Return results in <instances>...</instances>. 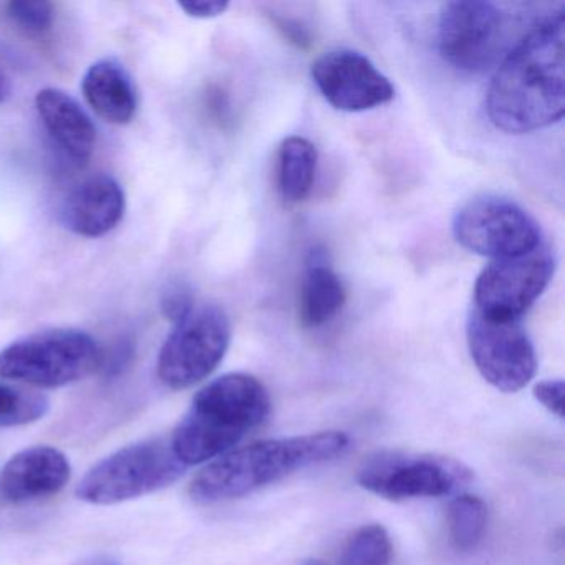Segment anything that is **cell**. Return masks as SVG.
<instances>
[{
    "label": "cell",
    "instance_id": "cb8c5ba5",
    "mask_svg": "<svg viewBox=\"0 0 565 565\" xmlns=\"http://www.w3.org/2000/svg\"><path fill=\"white\" fill-rule=\"evenodd\" d=\"M564 380H544L534 386V398L558 419L564 418Z\"/></svg>",
    "mask_w": 565,
    "mask_h": 565
},
{
    "label": "cell",
    "instance_id": "d6986e66",
    "mask_svg": "<svg viewBox=\"0 0 565 565\" xmlns=\"http://www.w3.org/2000/svg\"><path fill=\"white\" fill-rule=\"evenodd\" d=\"M488 527V505L476 495L459 494L448 508V532L456 551L471 552Z\"/></svg>",
    "mask_w": 565,
    "mask_h": 565
},
{
    "label": "cell",
    "instance_id": "484cf974",
    "mask_svg": "<svg viewBox=\"0 0 565 565\" xmlns=\"http://www.w3.org/2000/svg\"><path fill=\"white\" fill-rule=\"evenodd\" d=\"M78 565H121V562L118 561L115 555L110 554H98L92 555V557L85 558L84 562H81Z\"/></svg>",
    "mask_w": 565,
    "mask_h": 565
},
{
    "label": "cell",
    "instance_id": "4316f807",
    "mask_svg": "<svg viewBox=\"0 0 565 565\" xmlns=\"http://www.w3.org/2000/svg\"><path fill=\"white\" fill-rule=\"evenodd\" d=\"M9 92H11V84H9L8 75L0 68V104L8 98Z\"/></svg>",
    "mask_w": 565,
    "mask_h": 565
},
{
    "label": "cell",
    "instance_id": "6da1fadb",
    "mask_svg": "<svg viewBox=\"0 0 565 565\" xmlns=\"http://www.w3.org/2000/svg\"><path fill=\"white\" fill-rule=\"evenodd\" d=\"M564 9L539 22L501 62L486 94V114L499 130L532 134L564 117Z\"/></svg>",
    "mask_w": 565,
    "mask_h": 565
},
{
    "label": "cell",
    "instance_id": "30bf717a",
    "mask_svg": "<svg viewBox=\"0 0 565 565\" xmlns=\"http://www.w3.org/2000/svg\"><path fill=\"white\" fill-rule=\"evenodd\" d=\"M466 337L476 369L499 392H521L534 379L537 356L519 320L488 319L472 310Z\"/></svg>",
    "mask_w": 565,
    "mask_h": 565
},
{
    "label": "cell",
    "instance_id": "7402d4cb",
    "mask_svg": "<svg viewBox=\"0 0 565 565\" xmlns=\"http://www.w3.org/2000/svg\"><path fill=\"white\" fill-rule=\"evenodd\" d=\"M8 18L28 35H44L54 25V6L51 2H32V0H15L6 6Z\"/></svg>",
    "mask_w": 565,
    "mask_h": 565
},
{
    "label": "cell",
    "instance_id": "603a6c76",
    "mask_svg": "<svg viewBox=\"0 0 565 565\" xmlns=\"http://www.w3.org/2000/svg\"><path fill=\"white\" fill-rule=\"evenodd\" d=\"M194 309L193 292L184 284H171L161 297L163 316L173 323L183 320Z\"/></svg>",
    "mask_w": 565,
    "mask_h": 565
},
{
    "label": "cell",
    "instance_id": "4fadbf2b",
    "mask_svg": "<svg viewBox=\"0 0 565 565\" xmlns=\"http://www.w3.org/2000/svg\"><path fill=\"white\" fill-rule=\"evenodd\" d=\"M71 476V461L61 449L32 446L6 462L0 472V495L14 504L38 501L62 491Z\"/></svg>",
    "mask_w": 565,
    "mask_h": 565
},
{
    "label": "cell",
    "instance_id": "ba28073f",
    "mask_svg": "<svg viewBox=\"0 0 565 565\" xmlns=\"http://www.w3.org/2000/svg\"><path fill=\"white\" fill-rule=\"evenodd\" d=\"M452 233L465 249L508 259L541 246V227L518 203L501 196H479L456 213Z\"/></svg>",
    "mask_w": 565,
    "mask_h": 565
},
{
    "label": "cell",
    "instance_id": "7c38bea8",
    "mask_svg": "<svg viewBox=\"0 0 565 565\" xmlns=\"http://www.w3.org/2000/svg\"><path fill=\"white\" fill-rule=\"evenodd\" d=\"M310 74L322 97L340 111L373 110L395 97L392 82L360 52H327L313 62Z\"/></svg>",
    "mask_w": 565,
    "mask_h": 565
},
{
    "label": "cell",
    "instance_id": "ffe728a7",
    "mask_svg": "<svg viewBox=\"0 0 565 565\" xmlns=\"http://www.w3.org/2000/svg\"><path fill=\"white\" fill-rule=\"evenodd\" d=\"M393 545L383 525L369 524L356 529L342 552V565H390Z\"/></svg>",
    "mask_w": 565,
    "mask_h": 565
},
{
    "label": "cell",
    "instance_id": "9c48e42d",
    "mask_svg": "<svg viewBox=\"0 0 565 565\" xmlns=\"http://www.w3.org/2000/svg\"><path fill=\"white\" fill-rule=\"evenodd\" d=\"M554 273V254L542 244L532 253L492 260L476 280L475 310L488 319L519 320L547 289Z\"/></svg>",
    "mask_w": 565,
    "mask_h": 565
},
{
    "label": "cell",
    "instance_id": "d4e9b609",
    "mask_svg": "<svg viewBox=\"0 0 565 565\" xmlns=\"http://www.w3.org/2000/svg\"><path fill=\"white\" fill-rule=\"evenodd\" d=\"M181 11L193 19H213L223 15L230 4L221 0H196V2H180Z\"/></svg>",
    "mask_w": 565,
    "mask_h": 565
},
{
    "label": "cell",
    "instance_id": "5b68a950",
    "mask_svg": "<svg viewBox=\"0 0 565 565\" xmlns=\"http://www.w3.org/2000/svg\"><path fill=\"white\" fill-rule=\"evenodd\" d=\"M184 469L171 441L145 439L97 462L77 486V498L95 505L120 504L168 488Z\"/></svg>",
    "mask_w": 565,
    "mask_h": 565
},
{
    "label": "cell",
    "instance_id": "5bb4252c",
    "mask_svg": "<svg viewBox=\"0 0 565 565\" xmlns=\"http://www.w3.org/2000/svg\"><path fill=\"white\" fill-rule=\"evenodd\" d=\"M127 210L124 188L108 174L87 178L68 191L62 221L82 237H100L114 231Z\"/></svg>",
    "mask_w": 565,
    "mask_h": 565
},
{
    "label": "cell",
    "instance_id": "277c9868",
    "mask_svg": "<svg viewBox=\"0 0 565 565\" xmlns=\"http://www.w3.org/2000/svg\"><path fill=\"white\" fill-rule=\"evenodd\" d=\"M104 353L97 340L75 329H51L15 340L0 352V379L38 388H61L97 372Z\"/></svg>",
    "mask_w": 565,
    "mask_h": 565
},
{
    "label": "cell",
    "instance_id": "8992f818",
    "mask_svg": "<svg viewBox=\"0 0 565 565\" xmlns=\"http://www.w3.org/2000/svg\"><path fill=\"white\" fill-rule=\"evenodd\" d=\"M231 343L227 313L214 303L194 307L174 323L158 356V379L171 390H186L211 375Z\"/></svg>",
    "mask_w": 565,
    "mask_h": 565
},
{
    "label": "cell",
    "instance_id": "e0dca14e",
    "mask_svg": "<svg viewBox=\"0 0 565 565\" xmlns=\"http://www.w3.org/2000/svg\"><path fill=\"white\" fill-rule=\"evenodd\" d=\"M347 302L342 279L327 264L313 263L300 286L299 319L307 329L332 322Z\"/></svg>",
    "mask_w": 565,
    "mask_h": 565
},
{
    "label": "cell",
    "instance_id": "7a4b0ae2",
    "mask_svg": "<svg viewBox=\"0 0 565 565\" xmlns=\"http://www.w3.org/2000/svg\"><path fill=\"white\" fill-rule=\"evenodd\" d=\"M349 445L350 438L342 431L253 443L213 459L191 481L190 495L200 504L244 498L294 472L337 458Z\"/></svg>",
    "mask_w": 565,
    "mask_h": 565
},
{
    "label": "cell",
    "instance_id": "9a60e30c",
    "mask_svg": "<svg viewBox=\"0 0 565 565\" xmlns=\"http://www.w3.org/2000/svg\"><path fill=\"white\" fill-rule=\"evenodd\" d=\"M35 108L65 157L77 167H85L94 154L97 131L82 105L61 88H44L35 97Z\"/></svg>",
    "mask_w": 565,
    "mask_h": 565
},
{
    "label": "cell",
    "instance_id": "8fae6325",
    "mask_svg": "<svg viewBox=\"0 0 565 565\" xmlns=\"http://www.w3.org/2000/svg\"><path fill=\"white\" fill-rule=\"evenodd\" d=\"M504 41L501 9L482 0H458L443 6L438 49L443 61L465 74H481L495 61Z\"/></svg>",
    "mask_w": 565,
    "mask_h": 565
},
{
    "label": "cell",
    "instance_id": "52a82bcc",
    "mask_svg": "<svg viewBox=\"0 0 565 565\" xmlns=\"http://www.w3.org/2000/svg\"><path fill=\"white\" fill-rule=\"evenodd\" d=\"M471 471L456 459L412 452H382L363 462L356 481L388 501L443 498L461 491Z\"/></svg>",
    "mask_w": 565,
    "mask_h": 565
},
{
    "label": "cell",
    "instance_id": "2e32d148",
    "mask_svg": "<svg viewBox=\"0 0 565 565\" xmlns=\"http://www.w3.org/2000/svg\"><path fill=\"white\" fill-rule=\"evenodd\" d=\"M82 92L92 110L111 125H128L137 114V90L127 68L115 58L95 62L84 81Z\"/></svg>",
    "mask_w": 565,
    "mask_h": 565
},
{
    "label": "cell",
    "instance_id": "ac0fdd59",
    "mask_svg": "<svg viewBox=\"0 0 565 565\" xmlns=\"http://www.w3.org/2000/svg\"><path fill=\"white\" fill-rule=\"evenodd\" d=\"M319 153L306 138L290 137L282 141L277 154V190L286 204L307 200L316 183Z\"/></svg>",
    "mask_w": 565,
    "mask_h": 565
},
{
    "label": "cell",
    "instance_id": "3957f363",
    "mask_svg": "<svg viewBox=\"0 0 565 565\" xmlns=\"http://www.w3.org/2000/svg\"><path fill=\"white\" fill-rule=\"evenodd\" d=\"M269 412V393L256 376H220L196 393L171 436V446L184 466L211 461L233 451Z\"/></svg>",
    "mask_w": 565,
    "mask_h": 565
},
{
    "label": "cell",
    "instance_id": "44dd1931",
    "mask_svg": "<svg viewBox=\"0 0 565 565\" xmlns=\"http://www.w3.org/2000/svg\"><path fill=\"white\" fill-rule=\"evenodd\" d=\"M49 399L39 393L22 392L0 383V428L31 425L44 418Z\"/></svg>",
    "mask_w": 565,
    "mask_h": 565
}]
</instances>
